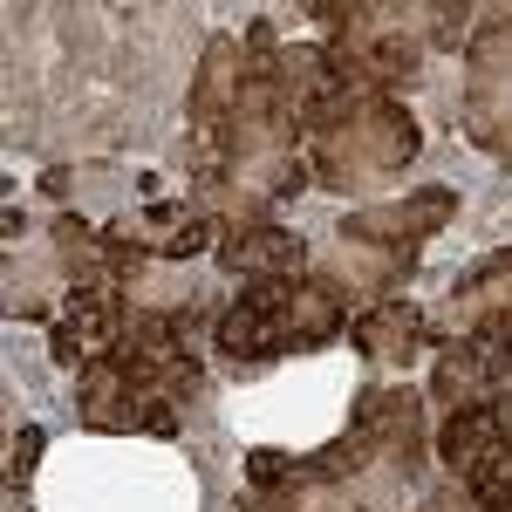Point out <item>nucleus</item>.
<instances>
[{
    "mask_svg": "<svg viewBox=\"0 0 512 512\" xmlns=\"http://www.w3.org/2000/svg\"><path fill=\"white\" fill-rule=\"evenodd\" d=\"M219 260L246 280H287L308 253H301V239L280 233V226H233V233L219 239Z\"/></svg>",
    "mask_w": 512,
    "mask_h": 512,
    "instance_id": "4",
    "label": "nucleus"
},
{
    "mask_svg": "<svg viewBox=\"0 0 512 512\" xmlns=\"http://www.w3.org/2000/svg\"><path fill=\"white\" fill-rule=\"evenodd\" d=\"M35 458H41V431L28 424V431L14 437V478H28V472H35Z\"/></svg>",
    "mask_w": 512,
    "mask_h": 512,
    "instance_id": "10",
    "label": "nucleus"
},
{
    "mask_svg": "<svg viewBox=\"0 0 512 512\" xmlns=\"http://www.w3.org/2000/svg\"><path fill=\"white\" fill-rule=\"evenodd\" d=\"M239 82H246L239 41L212 35L205 41V62H198V82H192V130H219V117L239 103Z\"/></svg>",
    "mask_w": 512,
    "mask_h": 512,
    "instance_id": "6",
    "label": "nucleus"
},
{
    "mask_svg": "<svg viewBox=\"0 0 512 512\" xmlns=\"http://www.w3.org/2000/svg\"><path fill=\"white\" fill-rule=\"evenodd\" d=\"M472 35V7H431V41L437 48H458Z\"/></svg>",
    "mask_w": 512,
    "mask_h": 512,
    "instance_id": "9",
    "label": "nucleus"
},
{
    "mask_svg": "<svg viewBox=\"0 0 512 512\" xmlns=\"http://www.w3.org/2000/svg\"><path fill=\"white\" fill-rule=\"evenodd\" d=\"M424 512H472V492H458V485H451V492L424 499Z\"/></svg>",
    "mask_w": 512,
    "mask_h": 512,
    "instance_id": "11",
    "label": "nucleus"
},
{
    "mask_svg": "<svg viewBox=\"0 0 512 512\" xmlns=\"http://www.w3.org/2000/svg\"><path fill=\"white\" fill-rule=\"evenodd\" d=\"M417 144L424 137H417L410 110H396L390 96H355L349 117L308 144V171H315L321 185H335V192H362V185L403 171V164L417 158Z\"/></svg>",
    "mask_w": 512,
    "mask_h": 512,
    "instance_id": "1",
    "label": "nucleus"
},
{
    "mask_svg": "<svg viewBox=\"0 0 512 512\" xmlns=\"http://www.w3.org/2000/svg\"><path fill=\"white\" fill-rule=\"evenodd\" d=\"M458 294H465L472 321L506 315V308H512V246H506V253H492V260H478L472 274L458 280Z\"/></svg>",
    "mask_w": 512,
    "mask_h": 512,
    "instance_id": "7",
    "label": "nucleus"
},
{
    "mask_svg": "<svg viewBox=\"0 0 512 512\" xmlns=\"http://www.w3.org/2000/svg\"><path fill=\"white\" fill-rule=\"evenodd\" d=\"M451 219H458V192H451V185H424V192H410V198L349 212V219H342V239H362V246H403V239H431L437 226H451Z\"/></svg>",
    "mask_w": 512,
    "mask_h": 512,
    "instance_id": "2",
    "label": "nucleus"
},
{
    "mask_svg": "<svg viewBox=\"0 0 512 512\" xmlns=\"http://www.w3.org/2000/svg\"><path fill=\"white\" fill-rule=\"evenodd\" d=\"M246 478H253L260 492H274V485H294L301 465H294V458H280V451H246Z\"/></svg>",
    "mask_w": 512,
    "mask_h": 512,
    "instance_id": "8",
    "label": "nucleus"
},
{
    "mask_svg": "<svg viewBox=\"0 0 512 512\" xmlns=\"http://www.w3.org/2000/svg\"><path fill=\"white\" fill-rule=\"evenodd\" d=\"M349 342L362 355H383V362H410L417 342H424V315H417L403 294H390V301H376V308H362V315L349 321Z\"/></svg>",
    "mask_w": 512,
    "mask_h": 512,
    "instance_id": "5",
    "label": "nucleus"
},
{
    "mask_svg": "<svg viewBox=\"0 0 512 512\" xmlns=\"http://www.w3.org/2000/svg\"><path fill=\"white\" fill-rule=\"evenodd\" d=\"M349 431L369 444V458H383V465H417V451H424V403L410 390H362Z\"/></svg>",
    "mask_w": 512,
    "mask_h": 512,
    "instance_id": "3",
    "label": "nucleus"
}]
</instances>
